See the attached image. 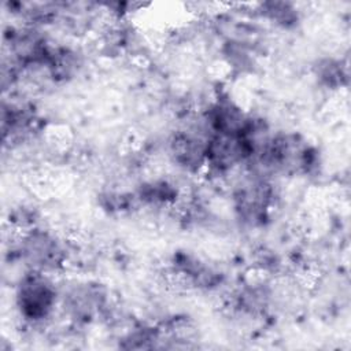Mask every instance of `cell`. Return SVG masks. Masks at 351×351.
<instances>
[{"label": "cell", "instance_id": "1", "mask_svg": "<svg viewBox=\"0 0 351 351\" xmlns=\"http://www.w3.org/2000/svg\"><path fill=\"white\" fill-rule=\"evenodd\" d=\"M15 308L29 326L48 322L60 304V292L49 273L27 270L15 287Z\"/></svg>", "mask_w": 351, "mask_h": 351}, {"label": "cell", "instance_id": "4", "mask_svg": "<svg viewBox=\"0 0 351 351\" xmlns=\"http://www.w3.org/2000/svg\"><path fill=\"white\" fill-rule=\"evenodd\" d=\"M266 11H263V15L273 21L274 23L282 26V27H288L291 25H293L298 21V12L291 8L289 4L285 3H270V4H265Z\"/></svg>", "mask_w": 351, "mask_h": 351}, {"label": "cell", "instance_id": "2", "mask_svg": "<svg viewBox=\"0 0 351 351\" xmlns=\"http://www.w3.org/2000/svg\"><path fill=\"white\" fill-rule=\"evenodd\" d=\"M16 251L30 270L49 274L62 267L67 261L64 243L49 230L36 226L22 232Z\"/></svg>", "mask_w": 351, "mask_h": 351}, {"label": "cell", "instance_id": "3", "mask_svg": "<svg viewBox=\"0 0 351 351\" xmlns=\"http://www.w3.org/2000/svg\"><path fill=\"white\" fill-rule=\"evenodd\" d=\"M234 211L240 221L250 226L263 225L274 206V192L271 185L263 178H255L244 182L233 196Z\"/></svg>", "mask_w": 351, "mask_h": 351}, {"label": "cell", "instance_id": "5", "mask_svg": "<svg viewBox=\"0 0 351 351\" xmlns=\"http://www.w3.org/2000/svg\"><path fill=\"white\" fill-rule=\"evenodd\" d=\"M315 75L317 80L326 86L340 85V78L343 75L340 62H336L333 59H325L319 62L315 69Z\"/></svg>", "mask_w": 351, "mask_h": 351}]
</instances>
